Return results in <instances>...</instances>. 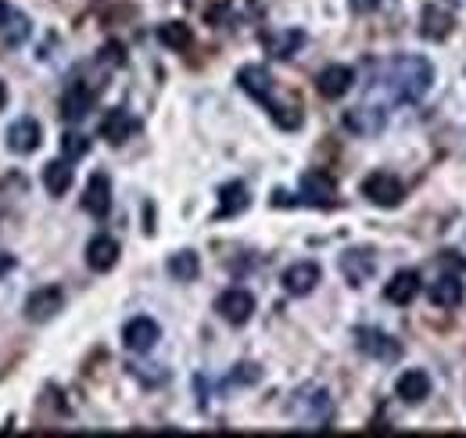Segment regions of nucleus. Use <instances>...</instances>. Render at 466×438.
Masks as SVG:
<instances>
[{"label":"nucleus","instance_id":"1","mask_svg":"<svg viewBox=\"0 0 466 438\" xmlns=\"http://www.w3.org/2000/svg\"><path fill=\"white\" fill-rule=\"evenodd\" d=\"M434 80V69L427 58H416V55H402L387 65V87L395 94V101H416L427 94Z\"/></svg>","mask_w":466,"mask_h":438},{"label":"nucleus","instance_id":"2","mask_svg":"<svg viewBox=\"0 0 466 438\" xmlns=\"http://www.w3.org/2000/svg\"><path fill=\"white\" fill-rule=\"evenodd\" d=\"M237 83H241L255 101H262V105L270 108V115H273L284 130L302 126V108H295V105H277V101H273V76H270L262 65H245V69L237 72Z\"/></svg>","mask_w":466,"mask_h":438},{"label":"nucleus","instance_id":"3","mask_svg":"<svg viewBox=\"0 0 466 438\" xmlns=\"http://www.w3.org/2000/svg\"><path fill=\"white\" fill-rule=\"evenodd\" d=\"M362 194H366V201H373V205H380V208H395V205H402L405 187H402V180L391 176V173H373V176L362 180Z\"/></svg>","mask_w":466,"mask_h":438},{"label":"nucleus","instance_id":"4","mask_svg":"<svg viewBox=\"0 0 466 438\" xmlns=\"http://www.w3.org/2000/svg\"><path fill=\"white\" fill-rule=\"evenodd\" d=\"M215 309H219V316H222L226 324L241 327V324L252 320V313H255V299H252V291H245V288H229V291L219 295Z\"/></svg>","mask_w":466,"mask_h":438},{"label":"nucleus","instance_id":"5","mask_svg":"<svg viewBox=\"0 0 466 438\" xmlns=\"http://www.w3.org/2000/svg\"><path fill=\"white\" fill-rule=\"evenodd\" d=\"M302 201L320 205V208H330V205L337 201V183H334V176L323 173V169H309V173L302 176Z\"/></svg>","mask_w":466,"mask_h":438},{"label":"nucleus","instance_id":"6","mask_svg":"<svg viewBox=\"0 0 466 438\" xmlns=\"http://www.w3.org/2000/svg\"><path fill=\"white\" fill-rule=\"evenodd\" d=\"M58 309H65V291L47 284V288H37L29 299H26V316L33 324H44L51 316H58Z\"/></svg>","mask_w":466,"mask_h":438},{"label":"nucleus","instance_id":"7","mask_svg":"<svg viewBox=\"0 0 466 438\" xmlns=\"http://www.w3.org/2000/svg\"><path fill=\"white\" fill-rule=\"evenodd\" d=\"M355 345H359L366 356H373V359H387V363L402 356V345H398L391 334L373 331V327H359V331H355Z\"/></svg>","mask_w":466,"mask_h":438},{"label":"nucleus","instance_id":"8","mask_svg":"<svg viewBox=\"0 0 466 438\" xmlns=\"http://www.w3.org/2000/svg\"><path fill=\"white\" fill-rule=\"evenodd\" d=\"M352 87H355V72H352L348 65H327V69L320 72V80H316V90H320L327 101L345 97Z\"/></svg>","mask_w":466,"mask_h":438},{"label":"nucleus","instance_id":"9","mask_svg":"<svg viewBox=\"0 0 466 438\" xmlns=\"http://www.w3.org/2000/svg\"><path fill=\"white\" fill-rule=\"evenodd\" d=\"M158 338H162V331H158V324L147 320V316H137V320H129V324L122 327V345H126L129 352H147V349H154Z\"/></svg>","mask_w":466,"mask_h":438},{"label":"nucleus","instance_id":"10","mask_svg":"<svg viewBox=\"0 0 466 438\" xmlns=\"http://www.w3.org/2000/svg\"><path fill=\"white\" fill-rule=\"evenodd\" d=\"M83 208L97 219H104L112 212V183L104 173H94L90 183H87V194H83Z\"/></svg>","mask_w":466,"mask_h":438},{"label":"nucleus","instance_id":"11","mask_svg":"<svg viewBox=\"0 0 466 438\" xmlns=\"http://www.w3.org/2000/svg\"><path fill=\"white\" fill-rule=\"evenodd\" d=\"M115 263H119V241L108 238V234H97V238L87 245V266L97 270V274H108Z\"/></svg>","mask_w":466,"mask_h":438},{"label":"nucleus","instance_id":"12","mask_svg":"<svg viewBox=\"0 0 466 438\" xmlns=\"http://www.w3.org/2000/svg\"><path fill=\"white\" fill-rule=\"evenodd\" d=\"M252 205V194L241 180H233L219 190V208H215V219H229V215H241L245 208Z\"/></svg>","mask_w":466,"mask_h":438},{"label":"nucleus","instance_id":"13","mask_svg":"<svg viewBox=\"0 0 466 438\" xmlns=\"http://www.w3.org/2000/svg\"><path fill=\"white\" fill-rule=\"evenodd\" d=\"M90 108H94V90H90L87 83H72V87L65 90V97H62V115H65L69 122H79V119L90 115Z\"/></svg>","mask_w":466,"mask_h":438},{"label":"nucleus","instance_id":"14","mask_svg":"<svg viewBox=\"0 0 466 438\" xmlns=\"http://www.w3.org/2000/svg\"><path fill=\"white\" fill-rule=\"evenodd\" d=\"M133 130H137V122H133V115L126 112V108H112L104 119H101V137L108 140V144H126L129 137H133Z\"/></svg>","mask_w":466,"mask_h":438},{"label":"nucleus","instance_id":"15","mask_svg":"<svg viewBox=\"0 0 466 438\" xmlns=\"http://www.w3.org/2000/svg\"><path fill=\"white\" fill-rule=\"evenodd\" d=\"M40 140H44V130H40V122H37V119H19V122L8 130V147H12V151H19V155L37 151V147H40Z\"/></svg>","mask_w":466,"mask_h":438},{"label":"nucleus","instance_id":"16","mask_svg":"<svg viewBox=\"0 0 466 438\" xmlns=\"http://www.w3.org/2000/svg\"><path fill=\"white\" fill-rule=\"evenodd\" d=\"M320 284V266L316 263H295L284 270V291L287 295H309Z\"/></svg>","mask_w":466,"mask_h":438},{"label":"nucleus","instance_id":"17","mask_svg":"<svg viewBox=\"0 0 466 438\" xmlns=\"http://www.w3.org/2000/svg\"><path fill=\"white\" fill-rule=\"evenodd\" d=\"M341 270H345V277H348V284H366V277L377 270V259H373V252H366V248H352V252H345L341 256Z\"/></svg>","mask_w":466,"mask_h":438},{"label":"nucleus","instance_id":"18","mask_svg":"<svg viewBox=\"0 0 466 438\" xmlns=\"http://www.w3.org/2000/svg\"><path fill=\"white\" fill-rule=\"evenodd\" d=\"M416 295H420V274H416V270L395 274V277L387 281V288H384V299L395 302V306H409Z\"/></svg>","mask_w":466,"mask_h":438},{"label":"nucleus","instance_id":"19","mask_svg":"<svg viewBox=\"0 0 466 438\" xmlns=\"http://www.w3.org/2000/svg\"><path fill=\"white\" fill-rule=\"evenodd\" d=\"M452 12H445L441 4H427L423 8V19H420V33L427 37V40H445L448 33H452Z\"/></svg>","mask_w":466,"mask_h":438},{"label":"nucleus","instance_id":"20","mask_svg":"<svg viewBox=\"0 0 466 438\" xmlns=\"http://www.w3.org/2000/svg\"><path fill=\"white\" fill-rule=\"evenodd\" d=\"M395 392H398V399L402 402H423L427 395H430V377L423 374V370H405L402 377H398V384H395Z\"/></svg>","mask_w":466,"mask_h":438},{"label":"nucleus","instance_id":"21","mask_svg":"<svg viewBox=\"0 0 466 438\" xmlns=\"http://www.w3.org/2000/svg\"><path fill=\"white\" fill-rule=\"evenodd\" d=\"M44 187H47L51 198L69 194V187H72V162H65V158L47 162V165H44Z\"/></svg>","mask_w":466,"mask_h":438},{"label":"nucleus","instance_id":"22","mask_svg":"<svg viewBox=\"0 0 466 438\" xmlns=\"http://www.w3.org/2000/svg\"><path fill=\"white\" fill-rule=\"evenodd\" d=\"M462 295H466V291H462L459 274H455V277H452V274H448V277H437V281L430 284V302L441 306V309H455V306L462 302Z\"/></svg>","mask_w":466,"mask_h":438},{"label":"nucleus","instance_id":"23","mask_svg":"<svg viewBox=\"0 0 466 438\" xmlns=\"http://www.w3.org/2000/svg\"><path fill=\"white\" fill-rule=\"evenodd\" d=\"M158 40H162L169 51H187L194 37H190V26H187V22H176V19H172V22H162V26H158Z\"/></svg>","mask_w":466,"mask_h":438},{"label":"nucleus","instance_id":"24","mask_svg":"<svg viewBox=\"0 0 466 438\" xmlns=\"http://www.w3.org/2000/svg\"><path fill=\"white\" fill-rule=\"evenodd\" d=\"M197 270H201V263H197L194 252H176V256L169 259V274H172V281H194Z\"/></svg>","mask_w":466,"mask_h":438},{"label":"nucleus","instance_id":"25","mask_svg":"<svg viewBox=\"0 0 466 438\" xmlns=\"http://www.w3.org/2000/svg\"><path fill=\"white\" fill-rule=\"evenodd\" d=\"M270 44V55L273 58H291L302 44H305V37L298 33V29H291V33H284V37H273V40H266Z\"/></svg>","mask_w":466,"mask_h":438},{"label":"nucleus","instance_id":"26","mask_svg":"<svg viewBox=\"0 0 466 438\" xmlns=\"http://www.w3.org/2000/svg\"><path fill=\"white\" fill-rule=\"evenodd\" d=\"M62 151H65L69 162H72V158H83V155L90 151V140H87L83 133H65V137H62Z\"/></svg>","mask_w":466,"mask_h":438},{"label":"nucleus","instance_id":"27","mask_svg":"<svg viewBox=\"0 0 466 438\" xmlns=\"http://www.w3.org/2000/svg\"><path fill=\"white\" fill-rule=\"evenodd\" d=\"M437 263H441V266H445V270H455V274H462V270H466V263H462V259H459V256H452V252H445V256H441V259H437Z\"/></svg>","mask_w":466,"mask_h":438},{"label":"nucleus","instance_id":"28","mask_svg":"<svg viewBox=\"0 0 466 438\" xmlns=\"http://www.w3.org/2000/svg\"><path fill=\"white\" fill-rule=\"evenodd\" d=\"M233 381H259V370L248 363V370H237V374H233Z\"/></svg>","mask_w":466,"mask_h":438},{"label":"nucleus","instance_id":"29","mask_svg":"<svg viewBox=\"0 0 466 438\" xmlns=\"http://www.w3.org/2000/svg\"><path fill=\"white\" fill-rule=\"evenodd\" d=\"M12 266H15V259H12V256H4V252H0V277H4V274H8Z\"/></svg>","mask_w":466,"mask_h":438},{"label":"nucleus","instance_id":"30","mask_svg":"<svg viewBox=\"0 0 466 438\" xmlns=\"http://www.w3.org/2000/svg\"><path fill=\"white\" fill-rule=\"evenodd\" d=\"M8 19H12V8H8V0H0V29H4Z\"/></svg>","mask_w":466,"mask_h":438},{"label":"nucleus","instance_id":"31","mask_svg":"<svg viewBox=\"0 0 466 438\" xmlns=\"http://www.w3.org/2000/svg\"><path fill=\"white\" fill-rule=\"evenodd\" d=\"M8 105V87H4V80H0V108Z\"/></svg>","mask_w":466,"mask_h":438}]
</instances>
